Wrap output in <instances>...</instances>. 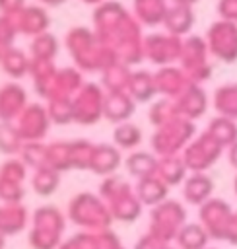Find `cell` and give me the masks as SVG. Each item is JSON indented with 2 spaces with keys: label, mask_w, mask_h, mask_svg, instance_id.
Masks as SVG:
<instances>
[{
  "label": "cell",
  "mask_w": 237,
  "mask_h": 249,
  "mask_svg": "<svg viewBox=\"0 0 237 249\" xmlns=\"http://www.w3.org/2000/svg\"><path fill=\"white\" fill-rule=\"evenodd\" d=\"M235 189H237V181H235Z\"/></svg>",
  "instance_id": "cell-28"
},
{
  "label": "cell",
  "mask_w": 237,
  "mask_h": 249,
  "mask_svg": "<svg viewBox=\"0 0 237 249\" xmlns=\"http://www.w3.org/2000/svg\"><path fill=\"white\" fill-rule=\"evenodd\" d=\"M165 193H167V183L157 173L148 175V177H142L140 183H138V195L144 200H148V202L161 200Z\"/></svg>",
  "instance_id": "cell-22"
},
{
  "label": "cell",
  "mask_w": 237,
  "mask_h": 249,
  "mask_svg": "<svg viewBox=\"0 0 237 249\" xmlns=\"http://www.w3.org/2000/svg\"><path fill=\"white\" fill-rule=\"evenodd\" d=\"M173 101H175L177 113L192 123H196L200 117H204L208 111V105H210L206 89L202 88V84H194V82H190Z\"/></svg>",
  "instance_id": "cell-7"
},
{
  "label": "cell",
  "mask_w": 237,
  "mask_h": 249,
  "mask_svg": "<svg viewBox=\"0 0 237 249\" xmlns=\"http://www.w3.org/2000/svg\"><path fill=\"white\" fill-rule=\"evenodd\" d=\"M177 109H175V101L169 97H155L150 101V109H148V121L152 123V126H159L163 123H167L169 119L177 117Z\"/></svg>",
  "instance_id": "cell-21"
},
{
  "label": "cell",
  "mask_w": 237,
  "mask_h": 249,
  "mask_svg": "<svg viewBox=\"0 0 237 249\" xmlns=\"http://www.w3.org/2000/svg\"><path fill=\"white\" fill-rule=\"evenodd\" d=\"M200 0H169V4H179V6H190V8H194L196 4H198Z\"/></svg>",
  "instance_id": "cell-26"
},
{
  "label": "cell",
  "mask_w": 237,
  "mask_h": 249,
  "mask_svg": "<svg viewBox=\"0 0 237 249\" xmlns=\"http://www.w3.org/2000/svg\"><path fill=\"white\" fill-rule=\"evenodd\" d=\"M218 16L237 23V0H218Z\"/></svg>",
  "instance_id": "cell-24"
},
{
  "label": "cell",
  "mask_w": 237,
  "mask_h": 249,
  "mask_svg": "<svg viewBox=\"0 0 237 249\" xmlns=\"http://www.w3.org/2000/svg\"><path fill=\"white\" fill-rule=\"evenodd\" d=\"M225 150H227V158H229L231 165H233V167H237V140H235L229 148H225Z\"/></svg>",
  "instance_id": "cell-25"
},
{
  "label": "cell",
  "mask_w": 237,
  "mask_h": 249,
  "mask_svg": "<svg viewBox=\"0 0 237 249\" xmlns=\"http://www.w3.org/2000/svg\"><path fill=\"white\" fill-rule=\"evenodd\" d=\"M196 134V124L181 115L169 119L167 123L153 128L152 134V152L157 158L181 154L183 148L188 144V140Z\"/></svg>",
  "instance_id": "cell-2"
},
{
  "label": "cell",
  "mask_w": 237,
  "mask_h": 249,
  "mask_svg": "<svg viewBox=\"0 0 237 249\" xmlns=\"http://www.w3.org/2000/svg\"><path fill=\"white\" fill-rule=\"evenodd\" d=\"M212 103H214L216 115H221V117L237 121V82L221 84L214 91Z\"/></svg>",
  "instance_id": "cell-14"
},
{
  "label": "cell",
  "mask_w": 237,
  "mask_h": 249,
  "mask_svg": "<svg viewBox=\"0 0 237 249\" xmlns=\"http://www.w3.org/2000/svg\"><path fill=\"white\" fill-rule=\"evenodd\" d=\"M130 72H132V66L120 60H113L111 64H107L103 68V76H105L103 84L107 86V91H126Z\"/></svg>",
  "instance_id": "cell-16"
},
{
  "label": "cell",
  "mask_w": 237,
  "mask_h": 249,
  "mask_svg": "<svg viewBox=\"0 0 237 249\" xmlns=\"http://www.w3.org/2000/svg\"><path fill=\"white\" fill-rule=\"evenodd\" d=\"M221 154H223V148L206 130H202L200 134H194L181 152L183 161L190 171H206L210 165H214L220 160Z\"/></svg>",
  "instance_id": "cell-6"
},
{
  "label": "cell",
  "mask_w": 237,
  "mask_h": 249,
  "mask_svg": "<svg viewBox=\"0 0 237 249\" xmlns=\"http://www.w3.org/2000/svg\"><path fill=\"white\" fill-rule=\"evenodd\" d=\"M126 165L130 169L132 175H136L138 179L142 177H148V175H153L155 169H157V156L152 152H142V150H136L128 156L126 160Z\"/></svg>",
  "instance_id": "cell-20"
},
{
  "label": "cell",
  "mask_w": 237,
  "mask_h": 249,
  "mask_svg": "<svg viewBox=\"0 0 237 249\" xmlns=\"http://www.w3.org/2000/svg\"><path fill=\"white\" fill-rule=\"evenodd\" d=\"M204 43L208 47V53L212 60H220L223 64L237 62V23L229 19L218 18L210 23Z\"/></svg>",
  "instance_id": "cell-4"
},
{
  "label": "cell",
  "mask_w": 237,
  "mask_h": 249,
  "mask_svg": "<svg viewBox=\"0 0 237 249\" xmlns=\"http://www.w3.org/2000/svg\"><path fill=\"white\" fill-rule=\"evenodd\" d=\"M169 0H132V16L142 27H161Z\"/></svg>",
  "instance_id": "cell-11"
},
{
  "label": "cell",
  "mask_w": 237,
  "mask_h": 249,
  "mask_svg": "<svg viewBox=\"0 0 237 249\" xmlns=\"http://www.w3.org/2000/svg\"><path fill=\"white\" fill-rule=\"evenodd\" d=\"M155 173L167 183V185H173V183H179L185 173H186V165L183 161V156L181 154H173V156H163V158H157V169Z\"/></svg>",
  "instance_id": "cell-17"
},
{
  "label": "cell",
  "mask_w": 237,
  "mask_h": 249,
  "mask_svg": "<svg viewBox=\"0 0 237 249\" xmlns=\"http://www.w3.org/2000/svg\"><path fill=\"white\" fill-rule=\"evenodd\" d=\"M85 2H101V0H85Z\"/></svg>",
  "instance_id": "cell-27"
},
{
  "label": "cell",
  "mask_w": 237,
  "mask_h": 249,
  "mask_svg": "<svg viewBox=\"0 0 237 249\" xmlns=\"http://www.w3.org/2000/svg\"><path fill=\"white\" fill-rule=\"evenodd\" d=\"M97 37L113 51L115 58L132 66L144 60L142 54V25L136 21L132 12H128L118 2H105L97 10Z\"/></svg>",
  "instance_id": "cell-1"
},
{
  "label": "cell",
  "mask_w": 237,
  "mask_h": 249,
  "mask_svg": "<svg viewBox=\"0 0 237 249\" xmlns=\"http://www.w3.org/2000/svg\"><path fill=\"white\" fill-rule=\"evenodd\" d=\"M206 132L225 150L237 140V121L216 115L214 119H210L208 126H206Z\"/></svg>",
  "instance_id": "cell-15"
},
{
  "label": "cell",
  "mask_w": 237,
  "mask_h": 249,
  "mask_svg": "<svg viewBox=\"0 0 237 249\" xmlns=\"http://www.w3.org/2000/svg\"><path fill=\"white\" fill-rule=\"evenodd\" d=\"M177 64L186 74V78L194 84H204L206 80H210L214 66H212V56L208 53L204 37L192 35V33L183 37Z\"/></svg>",
  "instance_id": "cell-3"
},
{
  "label": "cell",
  "mask_w": 237,
  "mask_h": 249,
  "mask_svg": "<svg viewBox=\"0 0 237 249\" xmlns=\"http://www.w3.org/2000/svg\"><path fill=\"white\" fill-rule=\"evenodd\" d=\"M136 101L128 95V91H107L103 99V115L111 123H124L136 111Z\"/></svg>",
  "instance_id": "cell-9"
},
{
  "label": "cell",
  "mask_w": 237,
  "mask_h": 249,
  "mask_svg": "<svg viewBox=\"0 0 237 249\" xmlns=\"http://www.w3.org/2000/svg\"><path fill=\"white\" fill-rule=\"evenodd\" d=\"M212 193V179L204 171H194L185 181V196L190 202H202Z\"/></svg>",
  "instance_id": "cell-19"
},
{
  "label": "cell",
  "mask_w": 237,
  "mask_h": 249,
  "mask_svg": "<svg viewBox=\"0 0 237 249\" xmlns=\"http://www.w3.org/2000/svg\"><path fill=\"white\" fill-rule=\"evenodd\" d=\"M128 95L136 101V103H150L152 99L157 97L155 91V82H153V72L150 70H132L130 78H128V86H126Z\"/></svg>",
  "instance_id": "cell-12"
},
{
  "label": "cell",
  "mask_w": 237,
  "mask_h": 249,
  "mask_svg": "<svg viewBox=\"0 0 237 249\" xmlns=\"http://www.w3.org/2000/svg\"><path fill=\"white\" fill-rule=\"evenodd\" d=\"M153 82H155V91L159 97H169L175 99L188 84L190 80L186 78V74L179 68V64H167V66H159L153 72Z\"/></svg>",
  "instance_id": "cell-8"
},
{
  "label": "cell",
  "mask_w": 237,
  "mask_h": 249,
  "mask_svg": "<svg viewBox=\"0 0 237 249\" xmlns=\"http://www.w3.org/2000/svg\"><path fill=\"white\" fill-rule=\"evenodd\" d=\"M181 45L183 37L171 35L167 31H152L144 35L142 41V54L144 60L152 62L153 66H167V64H177L179 54H181Z\"/></svg>",
  "instance_id": "cell-5"
},
{
  "label": "cell",
  "mask_w": 237,
  "mask_h": 249,
  "mask_svg": "<svg viewBox=\"0 0 237 249\" xmlns=\"http://www.w3.org/2000/svg\"><path fill=\"white\" fill-rule=\"evenodd\" d=\"M103 99H105V93H101V89L97 86H87L80 97L78 119L85 121V123L97 121L103 115Z\"/></svg>",
  "instance_id": "cell-13"
},
{
  "label": "cell",
  "mask_w": 237,
  "mask_h": 249,
  "mask_svg": "<svg viewBox=\"0 0 237 249\" xmlns=\"http://www.w3.org/2000/svg\"><path fill=\"white\" fill-rule=\"evenodd\" d=\"M194 8L190 6H179V4H169L167 14L163 18V31L177 35V37H186L190 35L194 27Z\"/></svg>",
  "instance_id": "cell-10"
},
{
  "label": "cell",
  "mask_w": 237,
  "mask_h": 249,
  "mask_svg": "<svg viewBox=\"0 0 237 249\" xmlns=\"http://www.w3.org/2000/svg\"><path fill=\"white\" fill-rule=\"evenodd\" d=\"M113 138H115V144L117 148H122V150H134L142 144V128L138 124H134L132 121H124V123H118L115 132H113Z\"/></svg>",
  "instance_id": "cell-18"
},
{
  "label": "cell",
  "mask_w": 237,
  "mask_h": 249,
  "mask_svg": "<svg viewBox=\"0 0 237 249\" xmlns=\"http://www.w3.org/2000/svg\"><path fill=\"white\" fill-rule=\"evenodd\" d=\"M93 158L101 165V169H105V171H113L120 163V154L115 146H99L93 152Z\"/></svg>",
  "instance_id": "cell-23"
}]
</instances>
